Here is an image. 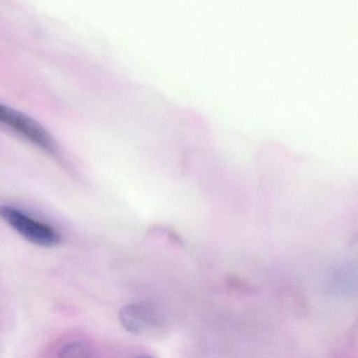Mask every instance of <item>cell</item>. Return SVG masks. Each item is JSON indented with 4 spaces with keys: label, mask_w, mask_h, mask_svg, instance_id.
Returning a JSON list of instances; mask_svg holds the SVG:
<instances>
[{
    "label": "cell",
    "mask_w": 358,
    "mask_h": 358,
    "mask_svg": "<svg viewBox=\"0 0 358 358\" xmlns=\"http://www.w3.org/2000/svg\"><path fill=\"white\" fill-rule=\"evenodd\" d=\"M61 357H88V348L84 343L71 342L61 349Z\"/></svg>",
    "instance_id": "obj_4"
},
{
    "label": "cell",
    "mask_w": 358,
    "mask_h": 358,
    "mask_svg": "<svg viewBox=\"0 0 358 358\" xmlns=\"http://www.w3.org/2000/svg\"><path fill=\"white\" fill-rule=\"evenodd\" d=\"M120 321L130 333L144 338H155L163 333L162 315L147 303H134L120 311Z\"/></svg>",
    "instance_id": "obj_3"
},
{
    "label": "cell",
    "mask_w": 358,
    "mask_h": 358,
    "mask_svg": "<svg viewBox=\"0 0 358 358\" xmlns=\"http://www.w3.org/2000/svg\"><path fill=\"white\" fill-rule=\"evenodd\" d=\"M0 123L14 130L48 155H59L60 149L54 137L29 116L0 103Z\"/></svg>",
    "instance_id": "obj_2"
},
{
    "label": "cell",
    "mask_w": 358,
    "mask_h": 358,
    "mask_svg": "<svg viewBox=\"0 0 358 358\" xmlns=\"http://www.w3.org/2000/svg\"><path fill=\"white\" fill-rule=\"evenodd\" d=\"M0 219L23 239L39 247H56L62 242L58 229L15 206H0Z\"/></svg>",
    "instance_id": "obj_1"
}]
</instances>
